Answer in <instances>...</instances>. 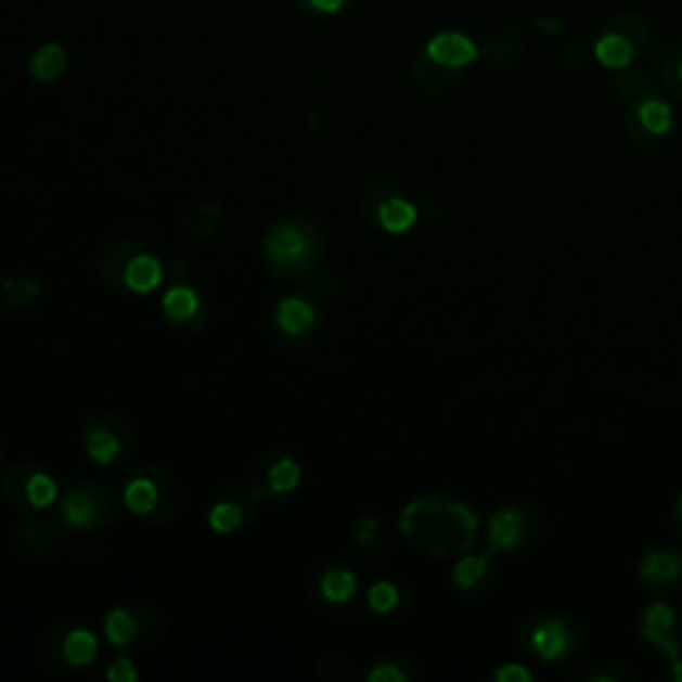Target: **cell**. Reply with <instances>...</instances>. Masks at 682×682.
Returning <instances> with one entry per match:
<instances>
[{
	"label": "cell",
	"mask_w": 682,
	"mask_h": 682,
	"mask_svg": "<svg viewBox=\"0 0 682 682\" xmlns=\"http://www.w3.org/2000/svg\"><path fill=\"white\" fill-rule=\"evenodd\" d=\"M477 517L456 499L422 497L400 512V533L416 552L429 557H456L477 544Z\"/></svg>",
	"instance_id": "1"
},
{
	"label": "cell",
	"mask_w": 682,
	"mask_h": 682,
	"mask_svg": "<svg viewBox=\"0 0 682 682\" xmlns=\"http://www.w3.org/2000/svg\"><path fill=\"white\" fill-rule=\"evenodd\" d=\"M325 254V235L310 217H283L267 230L265 259L275 275L305 280L320 267Z\"/></svg>",
	"instance_id": "2"
},
{
	"label": "cell",
	"mask_w": 682,
	"mask_h": 682,
	"mask_svg": "<svg viewBox=\"0 0 682 682\" xmlns=\"http://www.w3.org/2000/svg\"><path fill=\"white\" fill-rule=\"evenodd\" d=\"M124 504L142 520L163 526L177 517L179 506H182V493L163 466L139 464L126 475Z\"/></svg>",
	"instance_id": "3"
},
{
	"label": "cell",
	"mask_w": 682,
	"mask_h": 682,
	"mask_svg": "<svg viewBox=\"0 0 682 682\" xmlns=\"http://www.w3.org/2000/svg\"><path fill=\"white\" fill-rule=\"evenodd\" d=\"M653 46V27L643 14L616 11L600 25L594 35L592 54L608 69H627L634 60L648 54Z\"/></svg>",
	"instance_id": "4"
},
{
	"label": "cell",
	"mask_w": 682,
	"mask_h": 682,
	"mask_svg": "<svg viewBox=\"0 0 682 682\" xmlns=\"http://www.w3.org/2000/svg\"><path fill=\"white\" fill-rule=\"evenodd\" d=\"M520 640L528 651L544 664H555L579 648V627L574 619L559 614H539L523 621Z\"/></svg>",
	"instance_id": "5"
},
{
	"label": "cell",
	"mask_w": 682,
	"mask_h": 682,
	"mask_svg": "<svg viewBox=\"0 0 682 682\" xmlns=\"http://www.w3.org/2000/svg\"><path fill=\"white\" fill-rule=\"evenodd\" d=\"M115 493L99 480H80L64 493L60 515L69 528H104L115 520Z\"/></svg>",
	"instance_id": "6"
},
{
	"label": "cell",
	"mask_w": 682,
	"mask_h": 682,
	"mask_svg": "<svg viewBox=\"0 0 682 682\" xmlns=\"http://www.w3.org/2000/svg\"><path fill=\"white\" fill-rule=\"evenodd\" d=\"M86 453H89L91 462L96 464H115L124 462L133 453V440L131 427L124 422L120 416H113V413H104V416L91 419L86 424Z\"/></svg>",
	"instance_id": "7"
},
{
	"label": "cell",
	"mask_w": 682,
	"mask_h": 682,
	"mask_svg": "<svg viewBox=\"0 0 682 682\" xmlns=\"http://www.w3.org/2000/svg\"><path fill=\"white\" fill-rule=\"evenodd\" d=\"M539 515L528 506H501L488 523L491 552H517L539 536Z\"/></svg>",
	"instance_id": "8"
},
{
	"label": "cell",
	"mask_w": 682,
	"mask_h": 682,
	"mask_svg": "<svg viewBox=\"0 0 682 682\" xmlns=\"http://www.w3.org/2000/svg\"><path fill=\"white\" fill-rule=\"evenodd\" d=\"M301 480V466L296 459L285 456V453H270L256 464L254 475H250V497L267 499V497H285L294 491Z\"/></svg>",
	"instance_id": "9"
},
{
	"label": "cell",
	"mask_w": 682,
	"mask_h": 682,
	"mask_svg": "<svg viewBox=\"0 0 682 682\" xmlns=\"http://www.w3.org/2000/svg\"><path fill=\"white\" fill-rule=\"evenodd\" d=\"M318 329V310L301 296H288V299L278 301L275 307V336L288 347H299L312 344V334Z\"/></svg>",
	"instance_id": "10"
},
{
	"label": "cell",
	"mask_w": 682,
	"mask_h": 682,
	"mask_svg": "<svg viewBox=\"0 0 682 682\" xmlns=\"http://www.w3.org/2000/svg\"><path fill=\"white\" fill-rule=\"evenodd\" d=\"M69 533V523L64 517H49L40 515L33 517V523H27L25 528L20 530V544L22 550L30 557H46L54 555L62 546V541L67 539Z\"/></svg>",
	"instance_id": "11"
},
{
	"label": "cell",
	"mask_w": 682,
	"mask_h": 682,
	"mask_svg": "<svg viewBox=\"0 0 682 682\" xmlns=\"http://www.w3.org/2000/svg\"><path fill=\"white\" fill-rule=\"evenodd\" d=\"M254 497L250 491H237V488H224L219 493L217 501L211 504L208 512V526L217 533H235L237 528H243L250 520V512H254Z\"/></svg>",
	"instance_id": "12"
},
{
	"label": "cell",
	"mask_w": 682,
	"mask_h": 682,
	"mask_svg": "<svg viewBox=\"0 0 682 682\" xmlns=\"http://www.w3.org/2000/svg\"><path fill=\"white\" fill-rule=\"evenodd\" d=\"M163 314H166L168 325L184 331V334H190V320H195L197 329L206 325V305H203L201 294L182 283L163 294Z\"/></svg>",
	"instance_id": "13"
},
{
	"label": "cell",
	"mask_w": 682,
	"mask_h": 682,
	"mask_svg": "<svg viewBox=\"0 0 682 682\" xmlns=\"http://www.w3.org/2000/svg\"><path fill=\"white\" fill-rule=\"evenodd\" d=\"M526 56V43L512 30H493L477 43V60L491 69H515Z\"/></svg>",
	"instance_id": "14"
},
{
	"label": "cell",
	"mask_w": 682,
	"mask_h": 682,
	"mask_svg": "<svg viewBox=\"0 0 682 682\" xmlns=\"http://www.w3.org/2000/svg\"><path fill=\"white\" fill-rule=\"evenodd\" d=\"M147 250L142 241L137 237H118V241L107 243L102 254L96 256V270L104 283L115 291H126V267L137 254Z\"/></svg>",
	"instance_id": "15"
},
{
	"label": "cell",
	"mask_w": 682,
	"mask_h": 682,
	"mask_svg": "<svg viewBox=\"0 0 682 682\" xmlns=\"http://www.w3.org/2000/svg\"><path fill=\"white\" fill-rule=\"evenodd\" d=\"M429 56L442 67H451V69H464L466 64H472L477 60V43L469 38V35L456 33V30H446V33H437L433 38L427 40L424 46Z\"/></svg>",
	"instance_id": "16"
},
{
	"label": "cell",
	"mask_w": 682,
	"mask_h": 682,
	"mask_svg": "<svg viewBox=\"0 0 682 682\" xmlns=\"http://www.w3.org/2000/svg\"><path fill=\"white\" fill-rule=\"evenodd\" d=\"M464 69H451L437 64L433 56L424 49H419L411 60V80L416 83V89L427 93H446L462 80Z\"/></svg>",
	"instance_id": "17"
},
{
	"label": "cell",
	"mask_w": 682,
	"mask_h": 682,
	"mask_svg": "<svg viewBox=\"0 0 682 682\" xmlns=\"http://www.w3.org/2000/svg\"><path fill=\"white\" fill-rule=\"evenodd\" d=\"M73 623L75 619H62L60 623H54V629H51V632L38 643L40 667H43L49 674H54V678H67V674L75 672V667L67 661V658H64V651H62L64 634L69 632Z\"/></svg>",
	"instance_id": "18"
},
{
	"label": "cell",
	"mask_w": 682,
	"mask_h": 682,
	"mask_svg": "<svg viewBox=\"0 0 682 682\" xmlns=\"http://www.w3.org/2000/svg\"><path fill=\"white\" fill-rule=\"evenodd\" d=\"M627 110L640 120V126H643L653 139L667 137L669 128H672L674 124L672 107H669V102H664L658 93L640 99V102H634V104H627Z\"/></svg>",
	"instance_id": "19"
},
{
	"label": "cell",
	"mask_w": 682,
	"mask_h": 682,
	"mask_svg": "<svg viewBox=\"0 0 682 682\" xmlns=\"http://www.w3.org/2000/svg\"><path fill=\"white\" fill-rule=\"evenodd\" d=\"M640 579L645 584H672L682 579V555L672 550H653L640 559Z\"/></svg>",
	"instance_id": "20"
},
{
	"label": "cell",
	"mask_w": 682,
	"mask_h": 682,
	"mask_svg": "<svg viewBox=\"0 0 682 682\" xmlns=\"http://www.w3.org/2000/svg\"><path fill=\"white\" fill-rule=\"evenodd\" d=\"M163 283V265L160 259H155L153 250H142V254L133 256L126 267V291L133 294H150L157 285Z\"/></svg>",
	"instance_id": "21"
},
{
	"label": "cell",
	"mask_w": 682,
	"mask_h": 682,
	"mask_svg": "<svg viewBox=\"0 0 682 682\" xmlns=\"http://www.w3.org/2000/svg\"><path fill=\"white\" fill-rule=\"evenodd\" d=\"M182 224L190 235L214 237V235H219V230L224 227V208L211 201L195 203V206L186 208V211L182 214Z\"/></svg>",
	"instance_id": "22"
},
{
	"label": "cell",
	"mask_w": 682,
	"mask_h": 682,
	"mask_svg": "<svg viewBox=\"0 0 682 682\" xmlns=\"http://www.w3.org/2000/svg\"><path fill=\"white\" fill-rule=\"evenodd\" d=\"M27 69H30L33 80H38V83H54V80L62 78L64 69H67V51L60 43L40 46L30 56Z\"/></svg>",
	"instance_id": "23"
},
{
	"label": "cell",
	"mask_w": 682,
	"mask_h": 682,
	"mask_svg": "<svg viewBox=\"0 0 682 682\" xmlns=\"http://www.w3.org/2000/svg\"><path fill=\"white\" fill-rule=\"evenodd\" d=\"M62 651H64V658H67V661L73 664L75 669L89 667V664L93 661V658H96V653H99L96 634H93L91 629H86L83 623L75 619L73 627H69V632L64 634Z\"/></svg>",
	"instance_id": "24"
},
{
	"label": "cell",
	"mask_w": 682,
	"mask_h": 682,
	"mask_svg": "<svg viewBox=\"0 0 682 682\" xmlns=\"http://www.w3.org/2000/svg\"><path fill=\"white\" fill-rule=\"evenodd\" d=\"M104 634L113 645L118 648H128V645H139V616L133 605L128 608H113L104 616Z\"/></svg>",
	"instance_id": "25"
},
{
	"label": "cell",
	"mask_w": 682,
	"mask_h": 682,
	"mask_svg": "<svg viewBox=\"0 0 682 682\" xmlns=\"http://www.w3.org/2000/svg\"><path fill=\"white\" fill-rule=\"evenodd\" d=\"M610 89H614V93L621 99V102L634 104V102H640V99L653 96L658 86H656V78H653L651 69H645V67L629 69L627 67V73H621L619 78L610 83Z\"/></svg>",
	"instance_id": "26"
},
{
	"label": "cell",
	"mask_w": 682,
	"mask_h": 682,
	"mask_svg": "<svg viewBox=\"0 0 682 682\" xmlns=\"http://www.w3.org/2000/svg\"><path fill=\"white\" fill-rule=\"evenodd\" d=\"M35 469H38L35 464L22 462V464L11 466L3 477V497L16 512H22V515H30V512H35L30 499H27V482H30Z\"/></svg>",
	"instance_id": "27"
},
{
	"label": "cell",
	"mask_w": 682,
	"mask_h": 682,
	"mask_svg": "<svg viewBox=\"0 0 682 682\" xmlns=\"http://www.w3.org/2000/svg\"><path fill=\"white\" fill-rule=\"evenodd\" d=\"M398 195H406V190L398 182H393V179H371V182L365 184L363 190H360L358 206H360V211H363L365 219L376 221L378 208Z\"/></svg>",
	"instance_id": "28"
},
{
	"label": "cell",
	"mask_w": 682,
	"mask_h": 682,
	"mask_svg": "<svg viewBox=\"0 0 682 682\" xmlns=\"http://www.w3.org/2000/svg\"><path fill=\"white\" fill-rule=\"evenodd\" d=\"M416 219H419L416 206H413L406 195H398V197H393V201L384 203V206L378 208V217H376L378 224H382L387 232H395V235H398V232L411 230V227L416 224Z\"/></svg>",
	"instance_id": "29"
},
{
	"label": "cell",
	"mask_w": 682,
	"mask_h": 682,
	"mask_svg": "<svg viewBox=\"0 0 682 682\" xmlns=\"http://www.w3.org/2000/svg\"><path fill=\"white\" fill-rule=\"evenodd\" d=\"M574 678L579 682H634V672L619 661L600 658V661H587L584 667L576 669Z\"/></svg>",
	"instance_id": "30"
},
{
	"label": "cell",
	"mask_w": 682,
	"mask_h": 682,
	"mask_svg": "<svg viewBox=\"0 0 682 682\" xmlns=\"http://www.w3.org/2000/svg\"><path fill=\"white\" fill-rule=\"evenodd\" d=\"M355 590H358V581H355V576L349 570L334 568L320 579V592H323V597L329 603H347Z\"/></svg>",
	"instance_id": "31"
},
{
	"label": "cell",
	"mask_w": 682,
	"mask_h": 682,
	"mask_svg": "<svg viewBox=\"0 0 682 682\" xmlns=\"http://www.w3.org/2000/svg\"><path fill=\"white\" fill-rule=\"evenodd\" d=\"M493 552H488V555H480V557H462L456 563V568H453V584L462 587V590H472V587L480 584L482 579H486L488 574V563H491Z\"/></svg>",
	"instance_id": "32"
},
{
	"label": "cell",
	"mask_w": 682,
	"mask_h": 682,
	"mask_svg": "<svg viewBox=\"0 0 682 682\" xmlns=\"http://www.w3.org/2000/svg\"><path fill=\"white\" fill-rule=\"evenodd\" d=\"M661 83L672 96L682 99V43L669 46L661 56Z\"/></svg>",
	"instance_id": "33"
},
{
	"label": "cell",
	"mask_w": 682,
	"mask_h": 682,
	"mask_svg": "<svg viewBox=\"0 0 682 682\" xmlns=\"http://www.w3.org/2000/svg\"><path fill=\"white\" fill-rule=\"evenodd\" d=\"M3 294H5V301H9V305L25 307V305H33V301L38 299L40 294H43V288H40L38 280L5 278L3 280Z\"/></svg>",
	"instance_id": "34"
},
{
	"label": "cell",
	"mask_w": 682,
	"mask_h": 682,
	"mask_svg": "<svg viewBox=\"0 0 682 682\" xmlns=\"http://www.w3.org/2000/svg\"><path fill=\"white\" fill-rule=\"evenodd\" d=\"M27 499H30L35 512H43L56 499V482L40 466L33 472L30 482H27Z\"/></svg>",
	"instance_id": "35"
},
{
	"label": "cell",
	"mask_w": 682,
	"mask_h": 682,
	"mask_svg": "<svg viewBox=\"0 0 682 682\" xmlns=\"http://www.w3.org/2000/svg\"><path fill=\"white\" fill-rule=\"evenodd\" d=\"M133 608L139 616V645L155 643L163 632V614L150 603H137Z\"/></svg>",
	"instance_id": "36"
},
{
	"label": "cell",
	"mask_w": 682,
	"mask_h": 682,
	"mask_svg": "<svg viewBox=\"0 0 682 682\" xmlns=\"http://www.w3.org/2000/svg\"><path fill=\"white\" fill-rule=\"evenodd\" d=\"M398 587L389 584V581H378V584H373L369 590V608L376 610V614H389L398 605Z\"/></svg>",
	"instance_id": "37"
},
{
	"label": "cell",
	"mask_w": 682,
	"mask_h": 682,
	"mask_svg": "<svg viewBox=\"0 0 682 682\" xmlns=\"http://www.w3.org/2000/svg\"><path fill=\"white\" fill-rule=\"evenodd\" d=\"M365 680L369 682H408L411 680V674H408L406 669L400 667V661H395V658H382V661L373 664V667L369 669Z\"/></svg>",
	"instance_id": "38"
},
{
	"label": "cell",
	"mask_w": 682,
	"mask_h": 682,
	"mask_svg": "<svg viewBox=\"0 0 682 682\" xmlns=\"http://www.w3.org/2000/svg\"><path fill=\"white\" fill-rule=\"evenodd\" d=\"M674 619H678V616H674V610L669 608V605L653 603V605H648V608H645L643 627L658 629V632H667V629L674 627Z\"/></svg>",
	"instance_id": "39"
},
{
	"label": "cell",
	"mask_w": 682,
	"mask_h": 682,
	"mask_svg": "<svg viewBox=\"0 0 682 682\" xmlns=\"http://www.w3.org/2000/svg\"><path fill=\"white\" fill-rule=\"evenodd\" d=\"M104 678L110 682H133L139 678L137 667H133L131 658H115L107 669H104Z\"/></svg>",
	"instance_id": "40"
},
{
	"label": "cell",
	"mask_w": 682,
	"mask_h": 682,
	"mask_svg": "<svg viewBox=\"0 0 682 682\" xmlns=\"http://www.w3.org/2000/svg\"><path fill=\"white\" fill-rule=\"evenodd\" d=\"M587 62H590V51L581 43H570L568 49L563 51V67L570 69V73H574V69H584Z\"/></svg>",
	"instance_id": "41"
},
{
	"label": "cell",
	"mask_w": 682,
	"mask_h": 682,
	"mask_svg": "<svg viewBox=\"0 0 682 682\" xmlns=\"http://www.w3.org/2000/svg\"><path fill=\"white\" fill-rule=\"evenodd\" d=\"M301 11H314V14H339L347 5V0H296Z\"/></svg>",
	"instance_id": "42"
},
{
	"label": "cell",
	"mask_w": 682,
	"mask_h": 682,
	"mask_svg": "<svg viewBox=\"0 0 682 682\" xmlns=\"http://www.w3.org/2000/svg\"><path fill=\"white\" fill-rule=\"evenodd\" d=\"M493 678H497L499 682H530L533 674H530L526 667H517V664L512 667V664H506V667H501Z\"/></svg>",
	"instance_id": "43"
},
{
	"label": "cell",
	"mask_w": 682,
	"mask_h": 682,
	"mask_svg": "<svg viewBox=\"0 0 682 682\" xmlns=\"http://www.w3.org/2000/svg\"><path fill=\"white\" fill-rule=\"evenodd\" d=\"M533 27L544 35H552V38L563 33V22L555 20V16H539V20H533Z\"/></svg>",
	"instance_id": "44"
},
{
	"label": "cell",
	"mask_w": 682,
	"mask_h": 682,
	"mask_svg": "<svg viewBox=\"0 0 682 682\" xmlns=\"http://www.w3.org/2000/svg\"><path fill=\"white\" fill-rule=\"evenodd\" d=\"M378 533V520L376 517H363L358 523V541H373Z\"/></svg>",
	"instance_id": "45"
},
{
	"label": "cell",
	"mask_w": 682,
	"mask_h": 682,
	"mask_svg": "<svg viewBox=\"0 0 682 682\" xmlns=\"http://www.w3.org/2000/svg\"><path fill=\"white\" fill-rule=\"evenodd\" d=\"M678 517L682 520V497H680V501H678Z\"/></svg>",
	"instance_id": "46"
},
{
	"label": "cell",
	"mask_w": 682,
	"mask_h": 682,
	"mask_svg": "<svg viewBox=\"0 0 682 682\" xmlns=\"http://www.w3.org/2000/svg\"><path fill=\"white\" fill-rule=\"evenodd\" d=\"M248 3H270V0H248Z\"/></svg>",
	"instance_id": "47"
}]
</instances>
